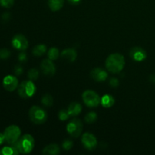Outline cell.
Returning <instances> with one entry per match:
<instances>
[{
	"label": "cell",
	"mask_w": 155,
	"mask_h": 155,
	"mask_svg": "<svg viewBox=\"0 0 155 155\" xmlns=\"http://www.w3.org/2000/svg\"><path fill=\"white\" fill-rule=\"evenodd\" d=\"M105 66L107 71L113 74L120 72L125 66V58L122 54L114 53L107 57L105 61Z\"/></svg>",
	"instance_id": "cell-1"
},
{
	"label": "cell",
	"mask_w": 155,
	"mask_h": 155,
	"mask_svg": "<svg viewBox=\"0 0 155 155\" xmlns=\"http://www.w3.org/2000/svg\"><path fill=\"white\" fill-rule=\"evenodd\" d=\"M12 145L16 147L19 153L26 154L33 151L35 146V141L31 135L25 134Z\"/></svg>",
	"instance_id": "cell-2"
},
{
	"label": "cell",
	"mask_w": 155,
	"mask_h": 155,
	"mask_svg": "<svg viewBox=\"0 0 155 155\" xmlns=\"http://www.w3.org/2000/svg\"><path fill=\"white\" fill-rule=\"evenodd\" d=\"M29 117L35 124H42L47 120L48 114L46 111L39 106H33L29 110Z\"/></svg>",
	"instance_id": "cell-3"
},
{
	"label": "cell",
	"mask_w": 155,
	"mask_h": 155,
	"mask_svg": "<svg viewBox=\"0 0 155 155\" xmlns=\"http://www.w3.org/2000/svg\"><path fill=\"white\" fill-rule=\"evenodd\" d=\"M36 91V87L32 80L23 81L18 88L20 96L23 98H29L33 96Z\"/></svg>",
	"instance_id": "cell-4"
},
{
	"label": "cell",
	"mask_w": 155,
	"mask_h": 155,
	"mask_svg": "<svg viewBox=\"0 0 155 155\" xmlns=\"http://www.w3.org/2000/svg\"><path fill=\"white\" fill-rule=\"evenodd\" d=\"M21 129L16 125H12L8 127L4 131L5 142L9 145L15 143L21 136Z\"/></svg>",
	"instance_id": "cell-5"
},
{
	"label": "cell",
	"mask_w": 155,
	"mask_h": 155,
	"mask_svg": "<svg viewBox=\"0 0 155 155\" xmlns=\"http://www.w3.org/2000/svg\"><path fill=\"white\" fill-rule=\"evenodd\" d=\"M85 104L89 107H97L101 103V98L98 93L92 90L85 91L82 95Z\"/></svg>",
	"instance_id": "cell-6"
},
{
	"label": "cell",
	"mask_w": 155,
	"mask_h": 155,
	"mask_svg": "<svg viewBox=\"0 0 155 155\" xmlns=\"http://www.w3.org/2000/svg\"><path fill=\"white\" fill-rule=\"evenodd\" d=\"M83 123L79 119H73L67 126V131L71 136L77 138L80 136L83 131Z\"/></svg>",
	"instance_id": "cell-7"
},
{
	"label": "cell",
	"mask_w": 155,
	"mask_h": 155,
	"mask_svg": "<svg viewBox=\"0 0 155 155\" xmlns=\"http://www.w3.org/2000/svg\"><path fill=\"white\" fill-rule=\"evenodd\" d=\"M13 47L19 51H24L28 48V41L27 38L22 34H16L13 37L12 41Z\"/></svg>",
	"instance_id": "cell-8"
},
{
	"label": "cell",
	"mask_w": 155,
	"mask_h": 155,
	"mask_svg": "<svg viewBox=\"0 0 155 155\" xmlns=\"http://www.w3.org/2000/svg\"><path fill=\"white\" fill-rule=\"evenodd\" d=\"M82 143L83 146L88 150H94L97 146V139L92 133H86L82 136Z\"/></svg>",
	"instance_id": "cell-9"
},
{
	"label": "cell",
	"mask_w": 155,
	"mask_h": 155,
	"mask_svg": "<svg viewBox=\"0 0 155 155\" xmlns=\"http://www.w3.org/2000/svg\"><path fill=\"white\" fill-rule=\"evenodd\" d=\"M3 87L8 92L15 90L18 86V80L16 77L8 75L3 79Z\"/></svg>",
	"instance_id": "cell-10"
},
{
	"label": "cell",
	"mask_w": 155,
	"mask_h": 155,
	"mask_svg": "<svg viewBox=\"0 0 155 155\" xmlns=\"http://www.w3.org/2000/svg\"><path fill=\"white\" fill-rule=\"evenodd\" d=\"M41 69L45 75L51 77L55 74V66L51 59H44L41 63Z\"/></svg>",
	"instance_id": "cell-11"
},
{
	"label": "cell",
	"mask_w": 155,
	"mask_h": 155,
	"mask_svg": "<svg viewBox=\"0 0 155 155\" xmlns=\"http://www.w3.org/2000/svg\"><path fill=\"white\" fill-rule=\"evenodd\" d=\"M130 55L136 61H142L147 57L146 51L140 47H135L130 50Z\"/></svg>",
	"instance_id": "cell-12"
},
{
	"label": "cell",
	"mask_w": 155,
	"mask_h": 155,
	"mask_svg": "<svg viewBox=\"0 0 155 155\" xmlns=\"http://www.w3.org/2000/svg\"><path fill=\"white\" fill-rule=\"evenodd\" d=\"M91 77L93 80L98 82L104 81L107 78V73L101 68H97L91 71Z\"/></svg>",
	"instance_id": "cell-13"
},
{
	"label": "cell",
	"mask_w": 155,
	"mask_h": 155,
	"mask_svg": "<svg viewBox=\"0 0 155 155\" xmlns=\"http://www.w3.org/2000/svg\"><path fill=\"white\" fill-rule=\"evenodd\" d=\"M77 56V51L74 48H67L61 53V57L68 62H73L76 60Z\"/></svg>",
	"instance_id": "cell-14"
},
{
	"label": "cell",
	"mask_w": 155,
	"mask_h": 155,
	"mask_svg": "<svg viewBox=\"0 0 155 155\" xmlns=\"http://www.w3.org/2000/svg\"><path fill=\"white\" fill-rule=\"evenodd\" d=\"M42 154L44 155H58L60 154V148L56 144H50L44 148Z\"/></svg>",
	"instance_id": "cell-15"
},
{
	"label": "cell",
	"mask_w": 155,
	"mask_h": 155,
	"mask_svg": "<svg viewBox=\"0 0 155 155\" xmlns=\"http://www.w3.org/2000/svg\"><path fill=\"white\" fill-rule=\"evenodd\" d=\"M68 114L70 116L75 117L80 114L82 111V106L80 103L72 102L70 104L69 107L68 108Z\"/></svg>",
	"instance_id": "cell-16"
},
{
	"label": "cell",
	"mask_w": 155,
	"mask_h": 155,
	"mask_svg": "<svg viewBox=\"0 0 155 155\" xmlns=\"http://www.w3.org/2000/svg\"><path fill=\"white\" fill-rule=\"evenodd\" d=\"M64 0H48V7L53 12L59 11L64 5Z\"/></svg>",
	"instance_id": "cell-17"
},
{
	"label": "cell",
	"mask_w": 155,
	"mask_h": 155,
	"mask_svg": "<svg viewBox=\"0 0 155 155\" xmlns=\"http://www.w3.org/2000/svg\"><path fill=\"white\" fill-rule=\"evenodd\" d=\"M114 102L115 101L114 97L108 94H106L101 98V104H102L103 107H106V108L112 107L114 104Z\"/></svg>",
	"instance_id": "cell-18"
},
{
	"label": "cell",
	"mask_w": 155,
	"mask_h": 155,
	"mask_svg": "<svg viewBox=\"0 0 155 155\" xmlns=\"http://www.w3.org/2000/svg\"><path fill=\"white\" fill-rule=\"evenodd\" d=\"M19 151L14 145L11 146H5L0 150V155H17Z\"/></svg>",
	"instance_id": "cell-19"
},
{
	"label": "cell",
	"mask_w": 155,
	"mask_h": 155,
	"mask_svg": "<svg viewBox=\"0 0 155 155\" xmlns=\"http://www.w3.org/2000/svg\"><path fill=\"white\" fill-rule=\"evenodd\" d=\"M47 47L44 44H39V45H36L33 49V54L35 56H42L46 52Z\"/></svg>",
	"instance_id": "cell-20"
},
{
	"label": "cell",
	"mask_w": 155,
	"mask_h": 155,
	"mask_svg": "<svg viewBox=\"0 0 155 155\" xmlns=\"http://www.w3.org/2000/svg\"><path fill=\"white\" fill-rule=\"evenodd\" d=\"M42 103L45 107H51L53 104V98L49 94H45L42 96Z\"/></svg>",
	"instance_id": "cell-21"
},
{
	"label": "cell",
	"mask_w": 155,
	"mask_h": 155,
	"mask_svg": "<svg viewBox=\"0 0 155 155\" xmlns=\"http://www.w3.org/2000/svg\"><path fill=\"white\" fill-rule=\"evenodd\" d=\"M59 51L58 48L52 47V48H50L48 51V58L51 59V61L56 60V59L58 58L59 57Z\"/></svg>",
	"instance_id": "cell-22"
},
{
	"label": "cell",
	"mask_w": 155,
	"mask_h": 155,
	"mask_svg": "<svg viewBox=\"0 0 155 155\" xmlns=\"http://www.w3.org/2000/svg\"><path fill=\"white\" fill-rule=\"evenodd\" d=\"M97 117H98V116H97L96 113L93 111L89 112L85 117V121L88 123V124H93V123L96 121Z\"/></svg>",
	"instance_id": "cell-23"
},
{
	"label": "cell",
	"mask_w": 155,
	"mask_h": 155,
	"mask_svg": "<svg viewBox=\"0 0 155 155\" xmlns=\"http://www.w3.org/2000/svg\"><path fill=\"white\" fill-rule=\"evenodd\" d=\"M39 71H38L37 69H36V68H32V69H30L28 71L27 76H28L29 79L33 81V80H37L38 77H39Z\"/></svg>",
	"instance_id": "cell-24"
},
{
	"label": "cell",
	"mask_w": 155,
	"mask_h": 155,
	"mask_svg": "<svg viewBox=\"0 0 155 155\" xmlns=\"http://www.w3.org/2000/svg\"><path fill=\"white\" fill-rule=\"evenodd\" d=\"M69 117H70V115H69V114H68V110H61L59 111L58 118H59V120H62V121L67 120L69 118Z\"/></svg>",
	"instance_id": "cell-25"
},
{
	"label": "cell",
	"mask_w": 155,
	"mask_h": 155,
	"mask_svg": "<svg viewBox=\"0 0 155 155\" xmlns=\"http://www.w3.org/2000/svg\"><path fill=\"white\" fill-rule=\"evenodd\" d=\"M14 2L15 0H0V5L6 8H9L13 6Z\"/></svg>",
	"instance_id": "cell-26"
},
{
	"label": "cell",
	"mask_w": 155,
	"mask_h": 155,
	"mask_svg": "<svg viewBox=\"0 0 155 155\" xmlns=\"http://www.w3.org/2000/svg\"><path fill=\"white\" fill-rule=\"evenodd\" d=\"M11 52L7 48H1L0 49V59H7L10 57Z\"/></svg>",
	"instance_id": "cell-27"
},
{
	"label": "cell",
	"mask_w": 155,
	"mask_h": 155,
	"mask_svg": "<svg viewBox=\"0 0 155 155\" xmlns=\"http://www.w3.org/2000/svg\"><path fill=\"white\" fill-rule=\"evenodd\" d=\"M62 147H63V148L64 150L68 151V150L71 149V148L73 147V142L71 140H69V139H66L62 143Z\"/></svg>",
	"instance_id": "cell-28"
},
{
	"label": "cell",
	"mask_w": 155,
	"mask_h": 155,
	"mask_svg": "<svg viewBox=\"0 0 155 155\" xmlns=\"http://www.w3.org/2000/svg\"><path fill=\"white\" fill-rule=\"evenodd\" d=\"M110 85L112 87H117L119 85V81H118L117 79L116 78H112L110 80Z\"/></svg>",
	"instance_id": "cell-29"
},
{
	"label": "cell",
	"mask_w": 155,
	"mask_h": 155,
	"mask_svg": "<svg viewBox=\"0 0 155 155\" xmlns=\"http://www.w3.org/2000/svg\"><path fill=\"white\" fill-rule=\"evenodd\" d=\"M15 73L16 75H21L23 73V68L22 67L20 66V65H17L15 68Z\"/></svg>",
	"instance_id": "cell-30"
},
{
	"label": "cell",
	"mask_w": 155,
	"mask_h": 155,
	"mask_svg": "<svg viewBox=\"0 0 155 155\" xmlns=\"http://www.w3.org/2000/svg\"><path fill=\"white\" fill-rule=\"evenodd\" d=\"M18 59H19L20 61L23 62V61H26L27 60V55L24 52H21L20 53L19 55H18Z\"/></svg>",
	"instance_id": "cell-31"
},
{
	"label": "cell",
	"mask_w": 155,
	"mask_h": 155,
	"mask_svg": "<svg viewBox=\"0 0 155 155\" xmlns=\"http://www.w3.org/2000/svg\"><path fill=\"white\" fill-rule=\"evenodd\" d=\"M4 142H5V139L4 133H0V145H2L4 143Z\"/></svg>",
	"instance_id": "cell-32"
},
{
	"label": "cell",
	"mask_w": 155,
	"mask_h": 155,
	"mask_svg": "<svg viewBox=\"0 0 155 155\" xmlns=\"http://www.w3.org/2000/svg\"><path fill=\"white\" fill-rule=\"evenodd\" d=\"M68 1L71 5H77L80 3V0H68Z\"/></svg>",
	"instance_id": "cell-33"
},
{
	"label": "cell",
	"mask_w": 155,
	"mask_h": 155,
	"mask_svg": "<svg viewBox=\"0 0 155 155\" xmlns=\"http://www.w3.org/2000/svg\"><path fill=\"white\" fill-rule=\"evenodd\" d=\"M150 81L151 83H155V74H152V75L150 76Z\"/></svg>",
	"instance_id": "cell-34"
}]
</instances>
